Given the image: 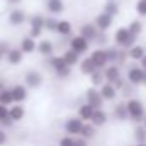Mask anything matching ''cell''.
I'll use <instances>...</instances> for the list:
<instances>
[{
    "label": "cell",
    "mask_w": 146,
    "mask_h": 146,
    "mask_svg": "<svg viewBox=\"0 0 146 146\" xmlns=\"http://www.w3.org/2000/svg\"><path fill=\"white\" fill-rule=\"evenodd\" d=\"M103 74H105V81H107V83H112L119 91L125 86V81H124V78H122V72H120V67H119V65H113V64L107 65V67L103 69Z\"/></svg>",
    "instance_id": "1"
},
{
    "label": "cell",
    "mask_w": 146,
    "mask_h": 146,
    "mask_svg": "<svg viewBox=\"0 0 146 146\" xmlns=\"http://www.w3.org/2000/svg\"><path fill=\"white\" fill-rule=\"evenodd\" d=\"M113 41H115V45H119L120 48L129 50V48H132V46L136 45V36H132L127 28H119V29L115 31V35H113Z\"/></svg>",
    "instance_id": "2"
},
{
    "label": "cell",
    "mask_w": 146,
    "mask_h": 146,
    "mask_svg": "<svg viewBox=\"0 0 146 146\" xmlns=\"http://www.w3.org/2000/svg\"><path fill=\"white\" fill-rule=\"evenodd\" d=\"M125 107H127V112H129V119L131 120H134V122H141V120H144V105L139 102V100H136V98H129L127 102H125Z\"/></svg>",
    "instance_id": "3"
},
{
    "label": "cell",
    "mask_w": 146,
    "mask_h": 146,
    "mask_svg": "<svg viewBox=\"0 0 146 146\" xmlns=\"http://www.w3.org/2000/svg\"><path fill=\"white\" fill-rule=\"evenodd\" d=\"M45 31V17L41 14H35L29 19V36L31 38H40Z\"/></svg>",
    "instance_id": "4"
},
{
    "label": "cell",
    "mask_w": 146,
    "mask_h": 146,
    "mask_svg": "<svg viewBox=\"0 0 146 146\" xmlns=\"http://www.w3.org/2000/svg\"><path fill=\"white\" fill-rule=\"evenodd\" d=\"M84 98H86V103L91 105L93 108H102L103 102H105L103 96H102V93H100V88H95V86H91V88L86 90Z\"/></svg>",
    "instance_id": "5"
},
{
    "label": "cell",
    "mask_w": 146,
    "mask_h": 146,
    "mask_svg": "<svg viewBox=\"0 0 146 146\" xmlns=\"http://www.w3.org/2000/svg\"><path fill=\"white\" fill-rule=\"evenodd\" d=\"M83 127H84V120L79 119V117H70V119H67L65 124H64L65 132H67L69 136H76V137L81 136Z\"/></svg>",
    "instance_id": "6"
},
{
    "label": "cell",
    "mask_w": 146,
    "mask_h": 146,
    "mask_svg": "<svg viewBox=\"0 0 146 146\" xmlns=\"http://www.w3.org/2000/svg\"><path fill=\"white\" fill-rule=\"evenodd\" d=\"M90 58L93 60V64L96 65V69H102V70H103L107 65H110L107 48H96V50H93L91 55H90Z\"/></svg>",
    "instance_id": "7"
},
{
    "label": "cell",
    "mask_w": 146,
    "mask_h": 146,
    "mask_svg": "<svg viewBox=\"0 0 146 146\" xmlns=\"http://www.w3.org/2000/svg\"><path fill=\"white\" fill-rule=\"evenodd\" d=\"M143 78H144V69L141 65H131L127 69V83L132 86L143 84Z\"/></svg>",
    "instance_id": "8"
},
{
    "label": "cell",
    "mask_w": 146,
    "mask_h": 146,
    "mask_svg": "<svg viewBox=\"0 0 146 146\" xmlns=\"http://www.w3.org/2000/svg\"><path fill=\"white\" fill-rule=\"evenodd\" d=\"M69 48L74 50V52L79 53V55H83V53H86V52L90 50V41H88L86 38H83L81 35L72 36L70 41H69Z\"/></svg>",
    "instance_id": "9"
},
{
    "label": "cell",
    "mask_w": 146,
    "mask_h": 146,
    "mask_svg": "<svg viewBox=\"0 0 146 146\" xmlns=\"http://www.w3.org/2000/svg\"><path fill=\"white\" fill-rule=\"evenodd\" d=\"M24 84L31 90H36L43 84V76H41V72L38 70H28L26 74H24Z\"/></svg>",
    "instance_id": "10"
},
{
    "label": "cell",
    "mask_w": 146,
    "mask_h": 146,
    "mask_svg": "<svg viewBox=\"0 0 146 146\" xmlns=\"http://www.w3.org/2000/svg\"><path fill=\"white\" fill-rule=\"evenodd\" d=\"M98 31H100V29L96 28V24H95V23H86V24H83V26H81L79 35H81L83 38H86V40L91 43V41H95V40L98 38V35H100Z\"/></svg>",
    "instance_id": "11"
},
{
    "label": "cell",
    "mask_w": 146,
    "mask_h": 146,
    "mask_svg": "<svg viewBox=\"0 0 146 146\" xmlns=\"http://www.w3.org/2000/svg\"><path fill=\"white\" fill-rule=\"evenodd\" d=\"M19 48L23 50V53H24V55H29V53H35V52L38 50V43H36V40H35V38H31V36L28 35V36H24V38L21 40Z\"/></svg>",
    "instance_id": "12"
},
{
    "label": "cell",
    "mask_w": 146,
    "mask_h": 146,
    "mask_svg": "<svg viewBox=\"0 0 146 146\" xmlns=\"http://www.w3.org/2000/svg\"><path fill=\"white\" fill-rule=\"evenodd\" d=\"M100 93H102V96H103L105 102H112V100L117 98L119 90H117L112 83H103V84L100 86Z\"/></svg>",
    "instance_id": "13"
},
{
    "label": "cell",
    "mask_w": 146,
    "mask_h": 146,
    "mask_svg": "<svg viewBox=\"0 0 146 146\" xmlns=\"http://www.w3.org/2000/svg\"><path fill=\"white\" fill-rule=\"evenodd\" d=\"M112 23H113V17L110 14H107V12H100L96 16V19H95V24H96V28L100 31H107L112 26Z\"/></svg>",
    "instance_id": "14"
},
{
    "label": "cell",
    "mask_w": 146,
    "mask_h": 146,
    "mask_svg": "<svg viewBox=\"0 0 146 146\" xmlns=\"http://www.w3.org/2000/svg\"><path fill=\"white\" fill-rule=\"evenodd\" d=\"M28 86L26 84H14L12 88H11V91H12V96H14V102L16 103H23L26 98H28Z\"/></svg>",
    "instance_id": "15"
},
{
    "label": "cell",
    "mask_w": 146,
    "mask_h": 146,
    "mask_svg": "<svg viewBox=\"0 0 146 146\" xmlns=\"http://www.w3.org/2000/svg\"><path fill=\"white\" fill-rule=\"evenodd\" d=\"M23 58H24V53H23L21 48H11V50L7 52V55H5L7 64H11V65H19V64H23Z\"/></svg>",
    "instance_id": "16"
},
{
    "label": "cell",
    "mask_w": 146,
    "mask_h": 146,
    "mask_svg": "<svg viewBox=\"0 0 146 146\" xmlns=\"http://www.w3.org/2000/svg\"><path fill=\"white\" fill-rule=\"evenodd\" d=\"M107 120H108V115H107V112H105L103 108H96L90 122H91L95 127H102V125H105V124H107Z\"/></svg>",
    "instance_id": "17"
},
{
    "label": "cell",
    "mask_w": 146,
    "mask_h": 146,
    "mask_svg": "<svg viewBox=\"0 0 146 146\" xmlns=\"http://www.w3.org/2000/svg\"><path fill=\"white\" fill-rule=\"evenodd\" d=\"M9 23H11L12 26H21V24H24V23H26V14H24V11H21V9L11 11V14H9Z\"/></svg>",
    "instance_id": "18"
},
{
    "label": "cell",
    "mask_w": 146,
    "mask_h": 146,
    "mask_svg": "<svg viewBox=\"0 0 146 146\" xmlns=\"http://www.w3.org/2000/svg\"><path fill=\"white\" fill-rule=\"evenodd\" d=\"M53 50H55V46H53V43L50 41V40H41V41H38V53H41L43 57H52L53 55Z\"/></svg>",
    "instance_id": "19"
},
{
    "label": "cell",
    "mask_w": 146,
    "mask_h": 146,
    "mask_svg": "<svg viewBox=\"0 0 146 146\" xmlns=\"http://www.w3.org/2000/svg\"><path fill=\"white\" fill-rule=\"evenodd\" d=\"M113 119L115 120H120V122H124V120L129 119V112H127L125 102H120V103L115 105V108H113Z\"/></svg>",
    "instance_id": "20"
},
{
    "label": "cell",
    "mask_w": 146,
    "mask_h": 146,
    "mask_svg": "<svg viewBox=\"0 0 146 146\" xmlns=\"http://www.w3.org/2000/svg\"><path fill=\"white\" fill-rule=\"evenodd\" d=\"M79 70H81V74H84V76H91L93 72L96 70V65L93 64V60L90 57H86V58H83L79 62Z\"/></svg>",
    "instance_id": "21"
},
{
    "label": "cell",
    "mask_w": 146,
    "mask_h": 146,
    "mask_svg": "<svg viewBox=\"0 0 146 146\" xmlns=\"http://www.w3.org/2000/svg\"><path fill=\"white\" fill-rule=\"evenodd\" d=\"M46 9L50 14H62L65 11L64 0H46Z\"/></svg>",
    "instance_id": "22"
},
{
    "label": "cell",
    "mask_w": 146,
    "mask_h": 146,
    "mask_svg": "<svg viewBox=\"0 0 146 146\" xmlns=\"http://www.w3.org/2000/svg\"><path fill=\"white\" fill-rule=\"evenodd\" d=\"M62 57H64V60H65V64L67 65H79V62H81V55L79 53H76L74 50H65L64 53H62Z\"/></svg>",
    "instance_id": "23"
},
{
    "label": "cell",
    "mask_w": 146,
    "mask_h": 146,
    "mask_svg": "<svg viewBox=\"0 0 146 146\" xmlns=\"http://www.w3.org/2000/svg\"><path fill=\"white\" fill-rule=\"evenodd\" d=\"M95 110H96V108H93L91 105L83 103V105L79 107V110H78V117H79V119H83L84 122H90V120H91V117H93V113H95Z\"/></svg>",
    "instance_id": "24"
},
{
    "label": "cell",
    "mask_w": 146,
    "mask_h": 146,
    "mask_svg": "<svg viewBox=\"0 0 146 146\" xmlns=\"http://www.w3.org/2000/svg\"><path fill=\"white\" fill-rule=\"evenodd\" d=\"M9 115H11V119H12L14 122H19V120L24 119L26 110H24L23 105H12V107H9Z\"/></svg>",
    "instance_id": "25"
},
{
    "label": "cell",
    "mask_w": 146,
    "mask_h": 146,
    "mask_svg": "<svg viewBox=\"0 0 146 146\" xmlns=\"http://www.w3.org/2000/svg\"><path fill=\"white\" fill-rule=\"evenodd\" d=\"M127 53H129V58H131V60L139 62V60L146 55V50H144V46H141V45H134L132 48L127 50Z\"/></svg>",
    "instance_id": "26"
},
{
    "label": "cell",
    "mask_w": 146,
    "mask_h": 146,
    "mask_svg": "<svg viewBox=\"0 0 146 146\" xmlns=\"http://www.w3.org/2000/svg\"><path fill=\"white\" fill-rule=\"evenodd\" d=\"M57 33H58L60 36H70V33H72V24H70V21H67V19L58 21V24H57Z\"/></svg>",
    "instance_id": "27"
},
{
    "label": "cell",
    "mask_w": 146,
    "mask_h": 146,
    "mask_svg": "<svg viewBox=\"0 0 146 146\" xmlns=\"http://www.w3.org/2000/svg\"><path fill=\"white\" fill-rule=\"evenodd\" d=\"M46 65H50L53 70H58V69H62V67L67 65V64H65V60H64L62 55H52V57H48Z\"/></svg>",
    "instance_id": "28"
},
{
    "label": "cell",
    "mask_w": 146,
    "mask_h": 146,
    "mask_svg": "<svg viewBox=\"0 0 146 146\" xmlns=\"http://www.w3.org/2000/svg\"><path fill=\"white\" fill-rule=\"evenodd\" d=\"M119 2L117 0H107V4L103 5V12H107V14H110L112 17H115L117 14H119Z\"/></svg>",
    "instance_id": "29"
},
{
    "label": "cell",
    "mask_w": 146,
    "mask_h": 146,
    "mask_svg": "<svg viewBox=\"0 0 146 146\" xmlns=\"http://www.w3.org/2000/svg\"><path fill=\"white\" fill-rule=\"evenodd\" d=\"M14 103H16V102H14V96H12L11 88H5L2 93H0V105L9 107V105H14Z\"/></svg>",
    "instance_id": "30"
},
{
    "label": "cell",
    "mask_w": 146,
    "mask_h": 146,
    "mask_svg": "<svg viewBox=\"0 0 146 146\" xmlns=\"http://www.w3.org/2000/svg\"><path fill=\"white\" fill-rule=\"evenodd\" d=\"M90 78H91V83H93L95 88H100L103 83H107V81H105V74H103V70H102V69H96Z\"/></svg>",
    "instance_id": "31"
},
{
    "label": "cell",
    "mask_w": 146,
    "mask_h": 146,
    "mask_svg": "<svg viewBox=\"0 0 146 146\" xmlns=\"http://www.w3.org/2000/svg\"><path fill=\"white\" fill-rule=\"evenodd\" d=\"M127 29H129V33L132 35V36H141V33H143V23L141 21H137V19H134V21H131L129 23V26H127Z\"/></svg>",
    "instance_id": "32"
},
{
    "label": "cell",
    "mask_w": 146,
    "mask_h": 146,
    "mask_svg": "<svg viewBox=\"0 0 146 146\" xmlns=\"http://www.w3.org/2000/svg\"><path fill=\"white\" fill-rule=\"evenodd\" d=\"M95 134H96V127H95L91 122H84V127H83V131H81V137L91 139V137H95Z\"/></svg>",
    "instance_id": "33"
},
{
    "label": "cell",
    "mask_w": 146,
    "mask_h": 146,
    "mask_svg": "<svg viewBox=\"0 0 146 146\" xmlns=\"http://www.w3.org/2000/svg\"><path fill=\"white\" fill-rule=\"evenodd\" d=\"M134 139H136V143H146V127L144 125H137L134 129Z\"/></svg>",
    "instance_id": "34"
},
{
    "label": "cell",
    "mask_w": 146,
    "mask_h": 146,
    "mask_svg": "<svg viewBox=\"0 0 146 146\" xmlns=\"http://www.w3.org/2000/svg\"><path fill=\"white\" fill-rule=\"evenodd\" d=\"M57 24H58V19H55V17H45V29L48 33H57Z\"/></svg>",
    "instance_id": "35"
},
{
    "label": "cell",
    "mask_w": 146,
    "mask_h": 146,
    "mask_svg": "<svg viewBox=\"0 0 146 146\" xmlns=\"http://www.w3.org/2000/svg\"><path fill=\"white\" fill-rule=\"evenodd\" d=\"M107 53H108V62L113 64V65H117V60H119V53H120V50H117V48H113V46H108V48H107Z\"/></svg>",
    "instance_id": "36"
},
{
    "label": "cell",
    "mask_w": 146,
    "mask_h": 146,
    "mask_svg": "<svg viewBox=\"0 0 146 146\" xmlns=\"http://www.w3.org/2000/svg\"><path fill=\"white\" fill-rule=\"evenodd\" d=\"M70 72H72V67H70V65H64L62 69L55 70V76H57L58 79H67V78L70 76Z\"/></svg>",
    "instance_id": "37"
},
{
    "label": "cell",
    "mask_w": 146,
    "mask_h": 146,
    "mask_svg": "<svg viewBox=\"0 0 146 146\" xmlns=\"http://www.w3.org/2000/svg\"><path fill=\"white\" fill-rule=\"evenodd\" d=\"M136 12L141 17H146V0H137L136 4Z\"/></svg>",
    "instance_id": "38"
},
{
    "label": "cell",
    "mask_w": 146,
    "mask_h": 146,
    "mask_svg": "<svg viewBox=\"0 0 146 146\" xmlns=\"http://www.w3.org/2000/svg\"><path fill=\"white\" fill-rule=\"evenodd\" d=\"M74 141H76V137L74 136H64V137H60V141H58V146H74Z\"/></svg>",
    "instance_id": "39"
},
{
    "label": "cell",
    "mask_w": 146,
    "mask_h": 146,
    "mask_svg": "<svg viewBox=\"0 0 146 146\" xmlns=\"http://www.w3.org/2000/svg\"><path fill=\"white\" fill-rule=\"evenodd\" d=\"M9 117H11V115H9V107L0 105V122L5 120V119H9Z\"/></svg>",
    "instance_id": "40"
},
{
    "label": "cell",
    "mask_w": 146,
    "mask_h": 146,
    "mask_svg": "<svg viewBox=\"0 0 146 146\" xmlns=\"http://www.w3.org/2000/svg\"><path fill=\"white\" fill-rule=\"evenodd\" d=\"M74 146H88V139H84V137H76V141H74Z\"/></svg>",
    "instance_id": "41"
},
{
    "label": "cell",
    "mask_w": 146,
    "mask_h": 146,
    "mask_svg": "<svg viewBox=\"0 0 146 146\" xmlns=\"http://www.w3.org/2000/svg\"><path fill=\"white\" fill-rule=\"evenodd\" d=\"M11 50V46H9V43H5V41H0V52H2L4 55H7V52Z\"/></svg>",
    "instance_id": "42"
},
{
    "label": "cell",
    "mask_w": 146,
    "mask_h": 146,
    "mask_svg": "<svg viewBox=\"0 0 146 146\" xmlns=\"http://www.w3.org/2000/svg\"><path fill=\"white\" fill-rule=\"evenodd\" d=\"M7 143V132L4 129H0V146H4Z\"/></svg>",
    "instance_id": "43"
},
{
    "label": "cell",
    "mask_w": 146,
    "mask_h": 146,
    "mask_svg": "<svg viewBox=\"0 0 146 146\" xmlns=\"http://www.w3.org/2000/svg\"><path fill=\"white\" fill-rule=\"evenodd\" d=\"M95 41H98L100 45H105V43H107V36H105V35H98V38H96Z\"/></svg>",
    "instance_id": "44"
},
{
    "label": "cell",
    "mask_w": 146,
    "mask_h": 146,
    "mask_svg": "<svg viewBox=\"0 0 146 146\" xmlns=\"http://www.w3.org/2000/svg\"><path fill=\"white\" fill-rule=\"evenodd\" d=\"M139 64H141V67H143V69L146 70V55H144V57H143V58L139 60Z\"/></svg>",
    "instance_id": "45"
},
{
    "label": "cell",
    "mask_w": 146,
    "mask_h": 146,
    "mask_svg": "<svg viewBox=\"0 0 146 146\" xmlns=\"http://www.w3.org/2000/svg\"><path fill=\"white\" fill-rule=\"evenodd\" d=\"M7 86H5V83H4V79H0V93H2L4 90H5Z\"/></svg>",
    "instance_id": "46"
},
{
    "label": "cell",
    "mask_w": 146,
    "mask_h": 146,
    "mask_svg": "<svg viewBox=\"0 0 146 146\" xmlns=\"http://www.w3.org/2000/svg\"><path fill=\"white\" fill-rule=\"evenodd\" d=\"M143 84L146 86V70H144V78H143Z\"/></svg>",
    "instance_id": "47"
},
{
    "label": "cell",
    "mask_w": 146,
    "mask_h": 146,
    "mask_svg": "<svg viewBox=\"0 0 146 146\" xmlns=\"http://www.w3.org/2000/svg\"><path fill=\"white\" fill-rule=\"evenodd\" d=\"M9 2H11V4H19L21 0H9Z\"/></svg>",
    "instance_id": "48"
},
{
    "label": "cell",
    "mask_w": 146,
    "mask_h": 146,
    "mask_svg": "<svg viewBox=\"0 0 146 146\" xmlns=\"http://www.w3.org/2000/svg\"><path fill=\"white\" fill-rule=\"evenodd\" d=\"M136 146H146V143H137Z\"/></svg>",
    "instance_id": "49"
},
{
    "label": "cell",
    "mask_w": 146,
    "mask_h": 146,
    "mask_svg": "<svg viewBox=\"0 0 146 146\" xmlns=\"http://www.w3.org/2000/svg\"><path fill=\"white\" fill-rule=\"evenodd\" d=\"M2 57H4V53H2V52H0V60H2Z\"/></svg>",
    "instance_id": "50"
},
{
    "label": "cell",
    "mask_w": 146,
    "mask_h": 146,
    "mask_svg": "<svg viewBox=\"0 0 146 146\" xmlns=\"http://www.w3.org/2000/svg\"><path fill=\"white\" fill-rule=\"evenodd\" d=\"M143 125H144V127H146V117H144V124H143Z\"/></svg>",
    "instance_id": "51"
}]
</instances>
